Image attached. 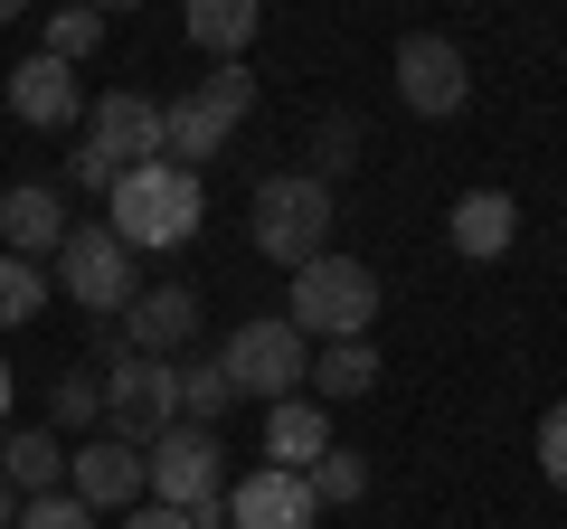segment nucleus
<instances>
[{
  "mask_svg": "<svg viewBox=\"0 0 567 529\" xmlns=\"http://www.w3.org/2000/svg\"><path fill=\"white\" fill-rule=\"evenodd\" d=\"M379 387V350L369 341H322L312 350V397H369Z\"/></svg>",
  "mask_w": 567,
  "mask_h": 529,
  "instance_id": "obj_20",
  "label": "nucleus"
},
{
  "mask_svg": "<svg viewBox=\"0 0 567 529\" xmlns=\"http://www.w3.org/2000/svg\"><path fill=\"white\" fill-rule=\"evenodd\" d=\"M539 473H548V483L567 491V397H558V407L539 416Z\"/></svg>",
  "mask_w": 567,
  "mask_h": 529,
  "instance_id": "obj_28",
  "label": "nucleus"
},
{
  "mask_svg": "<svg viewBox=\"0 0 567 529\" xmlns=\"http://www.w3.org/2000/svg\"><path fill=\"white\" fill-rule=\"evenodd\" d=\"M10 114L29 123V133H66V123H85V85H76V66L66 58H20L10 66Z\"/></svg>",
  "mask_w": 567,
  "mask_h": 529,
  "instance_id": "obj_12",
  "label": "nucleus"
},
{
  "mask_svg": "<svg viewBox=\"0 0 567 529\" xmlns=\"http://www.w3.org/2000/svg\"><path fill=\"white\" fill-rule=\"evenodd\" d=\"M398 95H406V114H425V123L464 114V95H473L464 48L435 39V29H406V39H398Z\"/></svg>",
  "mask_w": 567,
  "mask_h": 529,
  "instance_id": "obj_11",
  "label": "nucleus"
},
{
  "mask_svg": "<svg viewBox=\"0 0 567 529\" xmlns=\"http://www.w3.org/2000/svg\"><path fill=\"white\" fill-rule=\"evenodd\" d=\"M237 407V387H227V369L218 360H199V369H181V426H208L218 435V416Z\"/></svg>",
  "mask_w": 567,
  "mask_h": 529,
  "instance_id": "obj_23",
  "label": "nucleus"
},
{
  "mask_svg": "<svg viewBox=\"0 0 567 529\" xmlns=\"http://www.w3.org/2000/svg\"><path fill=\"white\" fill-rule=\"evenodd\" d=\"M66 491H76L95 520H104V510L123 520L133 501H152V454L123 445V435H85V445L66 454Z\"/></svg>",
  "mask_w": 567,
  "mask_h": 529,
  "instance_id": "obj_10",
  "label": "nucleus"
},
{
  "mask_svg": "<svg viewBox=\"0 0 567 529\" xmlns=\"http://www.w3.org/2000/svg\"><path fill=\"white\" fill-rule=\"evenodd\" d=\"M85 152L104 170H142V162H171V104H152L142 85H114V95L85 104Z\"/></svg>",
  "mask_w": 567,
  "mask_h": 529,
  "instance_id": "obj_6",
  "label": "nucleus"
},
{
  "mask_svg": "<svg viewBox=\"0 0 567 529\" xmlns=\"http://www.w3.org/2000/svg\"><path fill=\"white\" fill-rule=\"evenodd\" d=\"M48 58H66V66H76V58H95V48H104V10H48Z\"/></svg>",
  "mask_w": 567,
  "mask_h": 529,
  "instance_id": "obj_26",
  "label": "nucleus"
},
{
  "mask_svg": "<svg viewBox=\"0 0 567 529\" xmlns=\"http://www.w3.org/2000/svg\"><path fill=\"white\" fill-rule=\"evenodd\" d=\"M114 237L133 246V256H162V246H189L199 237V218H208V189H199V170H181V162H142V170H123L114 180Z\"/></svg>",
  "mask_w": 567,
  "mask_h": 529,
  "instance_id": "obj_1",
  "label": "nucleus"
},
{
  "mask_svg": "<svg viewBox=\"0 0 567 529\" xmlns=\"http://www.w3.org/2000/svg\"><path fill=\"white\" fill-rule=\"evenodd\" d=\"M0 426H10V369H0Z\"/></svg>",
  "mask_w": 567,
  "mask_h": 529,
  "instance_id": "obj_32",
  "label": "nucleus"
},
{
  "mask_svg": "<svg viewBox=\"0 0 567 529\" xmlns=\"http://www.w3.org/2000/svg\"><path fill=\"white\" fill-rule=\"evenodd\" d=\"M445 237H454V256H473V264L511 256V237H520L511 189H464V199H454V218H445Z\"/></svg>",
  "mask_w": 567,
  "mask_h": 529,
  "instance_id": "obj_16",
  "label": "nucleus"
},
{
  "mask_svg": "<svg viewBox=\"0 0 567 529\" xmlns=\"http://www.w3.org/2000/svg\"><path fill=\"white\" fill-rule=\"evenodd\" d=\"M227 529H322V501H312L303 473H246L237 491H227Z\"/></svg>",
  "mask_w": 567,
  "mask_h": 529,
  "instance_id": "obj_13",
  "label": "nucleus"
},
{
  "mask_svg": "<svg viewBox=\"0 0 567 529\" xmlns=\"http://www.w3.org/2000/svg\"><path fill=\"white\" fill-rule=\"evenodd\" d=\"M360 152H369V133H360V123H350V114H322V123H312V180H350V170H360Z\"/></svg>",
  "mask_w": 567,
  "mask_h": 529,
  "instance_id": "obj_21",
  "label": "nucleus"
},
{
  "mask_svg": "<svg viewBox=\"0 0 567 529\" xmlns=\"http://www.w3.org/2000/svg\"><path fill=\"white\" fill-rule=\"evenodd\" d=\"M199 341V293L189 284H152L133 293V312H123V350H142V360H171V350Z\"/></svg>",
  "mask_w": 567,
  "mask_h": 529,
  "instance_id": "obj_15",
  "label": "nucleus"
},
{
  "mask_svg": "<svg viewBox=\"0 0 567 529\" xmlns=\"http://www.w3.org/2000/svg\"><path fill=\"white\" fill-rule=\"evenodd\" d=\"M66 180H76V189H104V199H114V170H104L85 143H76V162H66Z\"/></svg>",
  "mask_w": 567,
  "mask_h": 529,
  "instance_id": "obj_30",
  "label": "nucleus"
},
{
  "mask_svg": "<svg viewBox=\"0 0 567 529\" xmlns=\"http://www.w3.org/2000/svg\"><path fill=\"white\" fill-rule=\"evenodd\" d=\"M181 426V369L171 360H142V350H123L114 369H104V435H123V445H162V435Z\"/></svg>",
  "mask_w": 567,
  "mask_h": 529,
  "instance_id": "obj_5",
  "label": "nucleus"
},
{
  "mask_svg": "<svg viewBox=\"0 0 567 529\" xmlns=\"http://www.w3.org/2000/svg\"><path fill=\"white\" fill-rule=\"evenodd\" d=\"M39 303H48V274H39L29 256H0V331L39 322Z\"/></svg>",
  "mask_w": 567,
  "mask_h": 529,
  "instance_id": "obj_24",
  "label": "nucleus"
},
{
  "mask_svg": "<svg viewBox=\"0 0 567 529\" xmlns=\"http://www.w3.org/2000/svg\"><path fill=\"white\" fill-rule=\"evenodd\" d=\"M48 426H58V435H104V378H95V369H66V378H58Z\"/></svg>",
  "mask_w": 567,
  "mask_h": 529,
  "instance_id": "obj_22",
  "label": "nucleus"
},
{
  "mask_svg": "<svg viewBox=\"0 0 567 529\" xmlns=\"http://www.w3.org/2000/svg\"><path fill=\"white\" fill-rule=\"evenodd\" d=\"M152 501H171V510H189L199 529H218L227 473H218V435L208 426H171L162 445H152Z\"/></svg>",
  "mask_w": 567,
  "mask_h": 529,
  "instance_id": "obj_8",
  "label": "nucleus"
},
{
  "mask_svg": "<svg viewBox=\"0 0 567 529\" xmlns=\"http://www.w3.org/2000/svg\"><path fill=\"white\" fill-rule=\"evenodd\" d=\"M66 227H76L66 218V189H48V180H10L0 189V246H10V256H29V264L58 256Z\"/></svg>",
  "mask_w": 567,
  "mask_h": 529,
  "instance_id": "obj_14",
  "label": "nucleus"
},
{
  "mask_svg": "<svg viewBox=\"0 0 567 529\" xmlns=\"http://www.w3.org/2000/svg\"><path fill=\"white\" fill-rule=\"evenodd\" d=\"M246 227H256L265 264H293V274H303L312 256H331V189L312 180V170H275V180H256V199H246Z\"/></svg>",
  "mask_w": 567,
  "mask_h": 529,
  "instance_id": "obj_2",
  "label": "nucleus"
},
{
  "mask_svg": "<svg viewBox=\"0 0 567 529\" xmlns=\"http://www.w3.org/2000/svg\"><path fill=\"white\" fill-rule=\"evenodd\" d=\"M218 369H227L237 397L284 407V397H303V378H312V341L293 322H237V331H227V350H218Z\"/></svg>",
  "mask_w": 567,
  "mask_h": 529,
  "instance_id": "obj_4",
  "label": "nucleus"
},
{
  "mask_svg": "<svg viewBox=\"0 0 567 529\" xmlns=\"http://www.w3.org/2000/svg\"><path fill=\"white\" fill-rule=\"evenodd\" d=\"M246 114H256V76H246V66H208V76L189 85L181 104H171V162L199 170L208 152H218L227 133L246 123Z\"/></svg>",
  "mask_w": 567,
  "mask_h": 529,
  "instance_id": "obj_7",
  "label": "nucleus"
},
{
  "mask_svg": "<svg viewBox=\"0 0 567 529\" xmlns=\"http://www.w3.org/2000/svg\"><path fill=\"white\" fill-rule=\"evenodd\" d=\"M114 529H199V520H189V510H171V501H133Z\"/></svg>",
  "mask_w": 567,
  "mask_h": 529,
  "instance_id": "obj_29",
  "label": "nucleus"
},
{
  "mask_svg": "<svg viewBox=\"0 0 567 529\" xmlns=\"http://www.w3.org/2000/svg\"><path fill=\"white\" fill-rule=\"evenodd\" d=\"M20 529H104V520L76 501V491H48V501H29V510H20Z\"/></svg>",
  "mask_w": 567,
  "mask_h": 529,
  "instance_id": "obj_27",
  "label": "nucleus"
},
{
  "mask_svg": "<svg viewBox=\"0 0 567 529\" xmlns=\"http://www.w3.org/2000/svg\"><path fill=\"white\" fill-rule=\"evenodd\" d=\"M0 29H10V0H0Z\"/></svg>",
  "mask_w": 567,
  "mask_h": 529,
  "instance_id": "obj_33",
  "label": "nucleus"
},
{
  "mask_svg": "<svg viewBox=\"0 0 567 529\" xmlns=\"http://www.w3.org/2000/svg\"><path fill=\"white\" fill-rule=\"evenodd\" d=\"M20 510H29V501L10 491V473H0V529H20Z\"/></svg>",
  "mask_w": 567,
  "mask_h": 529,
  "instance_id": "obj_31",
  "label": "nucleus"
},
{
  "mask_svg": "<svg viewBox=\"0 0 567 529\" xmlns=\"http://www.w3.org/2000/svg\"><path fill=\"white\" fill-rule=\"evenodd\" d=\"M284 322L303 331V341H369V322H379V274L331 246V256H312L303 274H293Z\"/></svg>",
  "mask_w": 567,
  "mask_h": 529,
  "instance_id": "obj_3",
  "label": "nucleus"
},
{
  "mask_svg": "<svg viewBox=\"0 0 567 529\" xmlns=\"http://www.w3.org/2000/svg\"><path fill=\"white\" fill-rule=\"evenodd\" d=\"M0 473H10V491H20V501H48V491H58V473H66L58 426H20V435H0Z\"/></svg>",
  "mask_w": 567,
  "mask_h": 529,
  "instance_id": "obj_19",
  "label": "nucleus"
},
{
  "mask_svg": "<svg viewBox=\"0 0 567 529\" xmlns=\"http://www.w3.org/2000/svg\"><path fill=\"white\" fill-rule=\"evenodd\" d=\"M58 284H66V303H85L95 322H123V312H133V246H123L114 227H66Z\"/></svg>",
  "mask_w": 567,
  "mask_h": 529,
  "instance_id": "obj_9",
  "label": "nucleus"
},
{
  "mask_svg": "<svg viewBox=\"0 0 567 529\" xmlns=\"http://www.w3.org/2000/svg\"><path fill=\"white\" fill-rule=\"evenodd\" d=\"M303 483H312V501H322V510H350V501L369 491V464H360V454H341V445H331L322 464L303 473Z\"/></svg>",
  "mask_w": 567,
  "mask_h": 529,
  "instance_id": "obj_25",
  "label": "nucleus"
},
{
  "mask_svg": "<svg viewBox=\"0 0 567 529\" xmlns=\"http://www.w3.org/2000/svg\"><path fill=\"white\" fill-rule=\"evenodd\" d=\"M189 48H199V58H218V66H237L246 58V39H256L265 29V10L256 0H189Z\"/></svg>",
  "mask_w": 567,
  "mask_h": 529,
  "instance_id": "obj_18",
  "label": "nucleus"
},
{
  "mask_svg": "<svg viewBox=\"0 0 567 529\" xmlns=\"http://www.w3.org/2000/svg\"><path fill=\"white\" fill-rule=\"evenodd\" d=\"M265 454H275V473H312L331 454V416L322 397H284V407H265Z\"/></svg>",
  "mask_w": 567,
  "mask_h": 529,
  "instance_id": "obj_17",
  "label": "nucleus"
}]
</instances>
